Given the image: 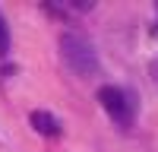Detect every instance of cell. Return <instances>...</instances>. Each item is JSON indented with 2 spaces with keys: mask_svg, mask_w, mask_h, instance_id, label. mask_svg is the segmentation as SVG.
<instances>
[{
  "mask_svg": "<svg viewBox=\"0 0 158 152\" xmlns=\"http://www.w3.org/2000/svg\"><path fill=\"white\" fill-rule=\"evenodd\" d=\"M60 57L79 76H95L98 73V54H95V48H92L89 38L76 35V32H63L60 35Z\"/></svg>",
  "mask_w": 158,
  "mask_h": 152,
  "instance_id": "cell-1",
  "label": "cell"
},
{
  "mask_svg": "<svg viewBox=\"0 0 158 152\" xmlns=\"http://www.w3.org/2000/svg\"><path fill=\"white\" fill-rule=\"evenodd\" d=\"M98 101H101V108L108 111V117L114 124H120V127H130L133 124V101L127 98L123 89H117V86H101L98 89Z\"/></svg>",
  "mask_w": 158,
  "mask_h": 152,
  "instance_id": "cell-2",
  "label": "cell"
},
{
  "mask_svg": "<svg viewBox=\"0 0 158 152\" xmlns=\"http://www.w3.org/2000/svg\"><path fill=\"white\" fill-rule=\"evenodd\" d=\"M29 120H32V127H35L41 136H60V130H63L60 120L54 117V114H48V111H32Z\"/></svg>",
  "mask_w": 158,
  "mask_h": 152,
  "instance_id": "cell-3",
  "label": "cell"
},
{
  "mask_svg": "<svg viewBox=\"0 0 158 152\" xmlns=\"http://www.w3.org/2000/svg\"><path fill=\"white\" fill-rule=\"evenodd\" d=\"M6 54H10V29H6L3 13H0V57H6Z\"/></svg>",
  "mask_w": 158,
  "mask_h": 152,
  "instance_id": "cell-4",
  "label": "cell"
}]
</instances>
